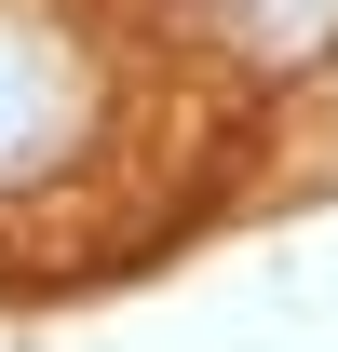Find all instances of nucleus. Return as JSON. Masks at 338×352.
<instances>
[{
    "label": "nucleus",
    "instance_id": "nucleus-1",
    "mask_svg": "<svg viewBox=\"0 0 338 352\" xmlns=\"http://www.w3.org/2000/svg\"><path fill=\"white\" fill-rule=\"evenodd\" d=\"M68 135H82V54L54 28H27V14H0V190L54 176Z\"/></svg>",
    "mask_w": 338,
    "mask_h": 352
},
{
    "label": "nucleus",
    "instance_id": "nucleus-2",
    "mask_svg": "<svg viewBox=\"0 0 338 352\" xmlns=\"http://www.w3.org/2000/svg\"><path fill=\"white\" fill-rule=\"evenodd\" d=\"M203 14H230L257 54H311V41L338 28V0H203Z\"/></svg>",
    "mask_w": 338,
    "mask_h": 352
}]
</instances>
